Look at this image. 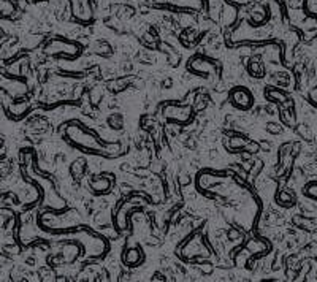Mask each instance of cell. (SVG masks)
Here are the masks:
<instances>
[{"label":"cell","mask_w":317,"mask_h":282,"mask_svg":"<svg viewBox=\"0 0 317 282\" xmlns=\"http://www.w3.org/2000/svg\"><path fill=\"white\" fill-rule=\"evenodd\" d=\"M151 4L157 8H165L173 11H183V13H197L202 11L206 5L205 0H151Z\"/></svg>","instance_id":"11"},{"label":"cell","mask_w":317,"mask_h":282,"mask_svg":"<svg viewBox=\"0 0 317 282\" xmlns=\"http://www.w3.org/2000/svg\"><path fill=\"white\" fill-rule=\"evenodd\" d=\"M110 176L111 174H100V176H96V178H92L89 182L90 191L96 195L110 194L113 187V178H110Z\"/></svg>","instance_id":"17"},{"label":"cell","mask_w":317,"mask_h":282,"mask_svg":"<svg viewBox=\"0 0 317 282\" xmlns=\"http://www.w3.org/2000/svg\"><path fill=\"white\" fill-rule=\"evenodd\" d=\"M84 170H86V162L83 159L73 162V165H72V174H73V178H78L79 179L81 176H83Z\"/></svg>","instance_id":"23"},{"label":"cell","mask_w":317,"mask_h":282,"mask_svg":"<svg viewBox=\"0 0 317 282\" xmlns=\"http://www.w3.org/2000/svg\"><path fill=\"white\" fill-rule=\"evenodd\" d=\"M308 102L312 105V107H315L317 108V84L308 92Z\"/></svg>","instance_id":"25"},{"label":"cell","mask_w":317,"mask_h":282,"mask_svg":"<svg viewBox=\"0 0 317 282\" xmlns=\"http://www.w3.org/2000/svg\"><path fill=\"white\" fill-rule=\"evenodd\" d=\"M229 102L240 111H249L254 107V96L248 87L235 86L229 92Z\"/></svg>","instance_id":"13"},{"label":"cell","mask_w":317,"mask_h":282,"mask_svg":"<svg viewBox=\"0 0 317 282\" xmlns=\"http://www.w3.org/2000/svg\"><path fill=\"white\" fill-rule=\"evenodd\" d=\"M248 72L252 78H263L265 67H263V62L260 61L259 57H252L251 61L248 62Z\"/></svg>","instance_id":"20"},{"label":"cell","mask_w":317,"mask_h":282,"mask_svg":"<svg viewBox=\"0 0 317 282\" xmlns=\"http://www.w3.org/2000/svg\"><path fill=\"white\" fill-rule=\"evenodd\" d=\"M279 108V117L281 122L287 127H295L297 125V114H295V108H293V100H287L284 103L278 105Z\"/></svg>","instance_id":"18"},{"label":"cell","mask_w":317,"mask_h":282,"mask_svg":"<svg viewBox=\"0 0 317 282\" xmlns=\"http://www.w3.org/2000/svg\"><path fill=\"white\" fill-rule=\"evenodd\" d=\"M2 10H4V18H8L10 15L15 13V7L8 0H2Z\"/></svg>","instance_id":"24"},{"label":"cell","mask_w":317,"mask_h":282,"mask_svg":"<svg viewBox=\"0 0 317 282\" xmlns=\"http://www.w3.org/2000/svg\"><path fill=\"white\" fill-rule=\"evenodd\" d=\"M271 16H273V11L269 8V5L257 4L248 11V19H246V22L252 27H265L269 22V19H271Z\"/></svg>","instance_id":"14"},{"label":"cell","mask_w":317,"mask_h":282,"mask_svg":"<svg viewBox=\"0 0 317 282\" xmlns=\"http://www.w3.org/2000/svg\"><path fill=\"white\" fill-rule=\"evenodd\" d=\"M44 54L53 56V57H64V59H78L83 54V46L76 41L67 40L62 37L51 38L44 44Z\"/></svg>","instance_id":"7"},{"label":"cell","mask_w":317,"mask_h":282,"mask_svg":"<svg viewBox=\"0 0 317 282\" xmlns=\"http://www.w3.org/2000/svg\"><path fill=\"white\" fill-rule=\"evenodd\" d=\"M73 19L81 26H89L94 22V4L92 0H68Z\"/></svg>","instance_id":"12"},{"label":"cell","mask_w":317,"mask_h":282,"mask_svg":"<svg viewBox=\"0 0 317 282\" xmlns=\"http://www.w3.org/2000/svg\"><path fill=\"white\" fill-rule=\"evenodd\" d=\"M38 227L51 234H75L78 230L84 227L76 209H48L37 217Z\"/></svg>","instance_id":"3"},{"label":"cell","mask_w":317,"mask_h":282,"mask_svg":"<svg viewBox=\"0 0 317 282\" xmlns=\"http://www.w3.org/2000/svg\"><path fill=\"white\" fill-rule=\"evenodd\" d=\"M187 70L200 78H214L219 75V64L203 54H194L187 61Z\"/></svg>","instance_id":"10"},{"label":"cell","mask_w":317,"mask_h":282,"mask_svg":"<svg viewBox=\"0 0 317 282\" xmlns=\"http://www.w3.org/2000/svg\"><path fill=\"white\" fill-rule=\"evenodd\" d=\"M252 0H227V4L230 5H235V7H246L249 5Z\"/></svg>","instance_id":"26"},{"label":"cell","mask_w":317,"mask_h":282,"mask_svg":"<svg viewBox=\"0 0 317 282\" xmlns=\"http://www.w3.org/2000/svg\"><path fill=\"white\" fill-rule=\"evenodd\" d=\"M303 10L306 16L317 19V0H303Z\"/></svg>","instance_id":"21"},{"label":"cell","mask_w":317,"mask_h":282,"mask_svg":"<svg viewBox=\"0 0 317 282\" xmlns=\"http://www.w3.org/2000/svg\"><path fill=\"white\" fill-rule=\"evenodd\" d=\"M269 251H271V243H269L268 240L259 238V237H252L241 246L240 251L235 254V258L241 257L243 262H251L252 258L255 260V258L268 254Z\"/></svg>","instance_id":"9"},{"label":"cell","mask_w":317,"mask_h":282,"mask_svg":"<svg viewBox=\"0 0 317 282\" xmlns=\"http://www.w3.org/2000/svg\"><path fill=\"white\" fill-rule=\"evenodd\" d=\"M148 203V198L138 194H132L125 198H122L121 202H117L116 208L113 209V225L117 231H125L128 228L132 219V213L137 211H142L143 205Z\"/></svg>","instance_id":"4"},{"label":"cell","mask_w":317,"mask_h":282,"mask_svg":"<svg viewBox=\"0 0 317 282\" xmlns=\"http://www.w3.org/2000/svg\"><path fill=\"white\" fill-rule=\"evenodd\" d=\"M4 111L10 119L21 121L30 113V103L29 100H18V99H11V103H8V100H4Z\"/></svg>","instance_id":"15"},{"label":"cell","mask_w":317,"mask_h":282,"mask_svg":"<svg viewBox=\"0 0 317 282\" xmlns=\"http://www.w3.org/2000/svg\"><path fill=\"white\" fill-rule=\"evenodd\" d=\"M162 117L168 124L189 125L195 117V110L191 105H178L170 102L162 107Z\"/></svg>","instance_id":"8"},{"label":"cell","mask_w":317,"mask_h":282,"mask_svg":"<svg viewBox=\"0 0 317 282\" xmlns=\"http://www.w3.org/2000/svg\"><path fill=\"white\" fill-rule=\"evenodd\" d=\"M19 157H21L22 179H24L27 184L37 187L41 202L48 206V209H54V211L65 209L67 208L65 200L56 191V185H54L53 179H50L48 176L37 170V165H35V162H37V154H35V151L30 148L21 149Z\"/></svg>","instance_id":"1"},{"label":"cell","mask_w":317,"mask_h":282,"mask_svg":"<svg viewBox=\"0 0 317 282\" xmlns=\"http://www.w3.org/2000/svg\"><path fill=\"white\" fill-rule=\"evenodd\" d=\"M265 99H268L271 103H278V105L290 100L289 99V93L286 90H283V89L276 87V86H268V87H265Z\"/></svg>","instance_id":"19"},{"label":"cell","mask_w":317,"mask_h":282,"mask_svg":"<svg viewBox=\"0 0 317 282\" xmlns=\"http://www.w3.org/2000/svg\"><path fill=\"white\" fill-rule=\"evenodd\" d=\"M32 2H37V0H32Z\"/></svg>","instance_id":"27"},{"label":"cell","mask_w":317,"mask_h":282,"mask_svg":"<svg viewBox=\"0 0 317 282\" xmlns=\"http://www.w3.org/2000/svg\"><path fill=\"white\" fill-rule=\"evenodd\" d=\"M276 200H278V203H279L281 206H286V208L295 205V197L290 195V194H289V192H286V191L279 192V194H278V197H276Z\"/></svg>","instance_id":"22"},{"label":"cell","mask_w":317,"mask_h":282,"mask_svg":"<svg viewBox=\"0 0 317 282\" xmlns=\"http://www.w3.org/2000/svg\"><path fill=\"white\" fill-rule=\"evenodd\" d=\"M145 251L142 246H130L122 252V263L128 268H137L145 263Z\"/></svg>","instance_id":"16"},{"label":"cell","mask_w":317,"mask_h":282,"mask_svg":"<svg viewBox=\"0 0 317 282\" xmlns=\"http://www.w3.org/2000/svg\"><path fill=\"white\" fill-rule=\"evenodd\" d=\"M75 237L78 238L76 241L81 244V249H83L86 257L92 258V260H100V258H103L110 251L108 241L97 231L87 228L86 225L81 230H78L75 233Z\"/></svg>","instance_id":"5"},{"label":"cell","mask_w":317,"mask_h":282,"mask_svg":"<svg viewBox=\"0 0 317 282\" xmlns=\"http://www.w3.org/2000/svg\"><path fill=\"white\" fill-rule=\"evenodd\" d=\"M176 255H179L184 262H197L198 258L209 257L211 249L202 237V231H194L179 244V248L176 249Z\"/></svg>","instance_id":"6"},{"label":"cell","mask_w":317,"mask_h":282,"mask_svg":"<svg viewBox=\"0 0 317 282\" xmlns=\"http://www.w3.org/2000/svg\"><path fill=\"white\" fill-rule=\"evenodd\" d=\"M64 139L67 143L90 156H103V157H116L119 156V145L105 143L100 136L79 121H70L64 127Z\"/></svg>","instance_id":"2"}]
</instances>
